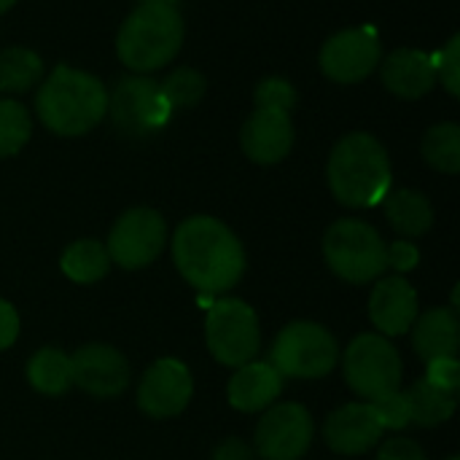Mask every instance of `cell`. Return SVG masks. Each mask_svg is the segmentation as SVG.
Returning a JSON list of instances; mask_svg holds the SVG:
<instances>
[{
    "instance_id": "obj_1",
    "label": "cell",
    "mask_w": 460,
    "mask_h": 460,
    "mask_svg": "<svg viewBox=\"0 0 460 460\" xmlns=\"http://www.w3.org/2000/svg\"><path fill=\"white\" fill-rule=\"evenodd\" d=\"M172 261L199 294H226L245 272L240 237L213 216H191L172 234Z\"/></svg>"
},
{
    "instance_id": "obj_2",
    "label": "cell",
    "mask_w": 460,
    "mask_h": 460,
    "mask_svg": "<svg viewBox=\"0 0 460 460\" xmlns=\"http://www.w3.org/2000/svg\"><path fill=\"white\" fill-rule=\"evenodd\" d=\"M35 113L49 132L78 137L108 116V89L97 75L62 62L38 84Z\"/></svg>"
},
{
    "instance_id": "obj_3",
    "label": "cell",
    "mask_w": 460,
    "mask_h": 460,
    "mask_svg": "<svg viewBox=\"0 0 460 460\" xmlns=\"http://www.w3.org/2000/svg\"><path fill=\"white\" fill-rule=\"evenodd\" d=\"M326 178L345 208H375L394 189L388 151L369 132H350L332 148Z\"/></svg>"
},
{
    "instance_id": "obj_4",
    "label": "cell",
    "mask_w": 460,
    "mask_h": 460,
    "mask_svg": "<svg viewBox=\"0 0 460 460\" xmlns=\"http://www.w3.org/2000/svg\"><path fill=\"white\" fill-rule=\"evenodd\" d=\"M183 19L181 11L167 3H140L119 27L116 35V54L137 75H146L151 70H159L170 65L181 46H183Z\"/></svg>"
},
{
    "instance_id": "obj_5",
    "label": "cell",
    "mask_w": 460,
    "mask_h": 460,
    "mask_svg": "<svg viewBox=\"0 0 460 460\" xmlns=\"http://www.w3.org/2000/svg\"><path fill=\"white\" fill-rule=\"evenodd\" d=\"M323 259L345 283H375L388 270L380 232L361 218H340L323 234Z\"/></svg>"
},
{
    "instance_id": "obj_6",
    "label": "cell",
    "mask_w": 460,
    "mask_h": 460,
    "mask_svg": "<svg viewBox=\"0 0 460 460\" xmlns=\"http://www.w3.org/2000/svg\"><path fill=\"white\" fill-rule=\"evenodd\" d=\"M340 361L337 340L329 329L313 321H294L272 342L270 364L286 380H321Z\"/></svg>"
},
{
    "instance_id": "obj_7",
    "label": "cell",
    "mask_w": 460,
    "mask_h": 460,
    "mask_svg": "<svg viewBox=\"0 0 460 460\" xmlns=\"http://www.w3.org/2000/svg\"><path fill=\"white\" fill-rule=\"evenodd\" d=\"M205 342L210 356L224 367H243L261 350V326L256 310L243 302L224 296L210 305L205 318Z\"/></svg>"
},
{
    "instance_id": "obj_8",
    "label": "cell",
    "mask_w": 460,
    "mask_h": 460,
    "mask_svg": "<svg viewBox=\"0 0 460 460\" xmlns=\"http://www.w3.org/2000/svg\"><path fill=\"white\" fill-rule=\"evenodd\" d=\"M345 383L353 394L375 402L402 385V356L383 334H358L342 356Z\"/></svg>"
},
{
    "instance_id": "obj_9",
    "label": "cell",
    "mask_w": 460,
    "mask_h": 460,
    "mask_svg": "<svg viewBox=\"0 0 460 460\" xmlns=\"http://www.w3.org/2000/svg\"><path fill=\"white\" fill-rule=\"evenodd\" d=\"M108 113L121 135L146 137L170 121L172 108L167 105L159 81L132 73L119 78L113 92H108Z\"/></svg>"
},
{
    "instance_id": "obj_10",
    "label": "cell",
    "mask_w": 460,
    "mask_h": 460,
    "mask_svg": "<svg viewBox=\"0 0 460 460\" xmlns=\"http://www.w3.org/2000/svg\"><path fill=\"white\" fill-rule=\"evenodd\" d=\"M167 245V224L154 208L124 210L105 243L111 264L121 270H143L159 259Z\"/></svg>"
},
{
    "instance_id": "obj_11",
    "label": "cell",
    "mask_w": 460,
    "mask_h": 460,
    "mask_svg": "<svg viewBox=\"0 0 460 460\" xmlns=\"http://www.w3.org/2000/svg\"><path fill=\"white\" fill-rule=\"evenodd\" d=\"M383 59L377 30L372 27H348L332 35L318 54V65L326 78L334 84H358L369 78Z\"/></svg>"
},
{
    "instance_id": "obj_12",
    "label": "cell",
    "mask_w": 460,
    "mask_h": 460,
    "mask_svg": "<svg viewBox=\"0 0 460 460\" xmlns=\"http://www.w3.org/2000/svg\"><path fill=\"white\" fill-rule=\"evenodd\" d=\"M313 445V418L296 404L267 407L256 426V453L264 460H302Z\"/></svg>"
},
{
    "instance_id": "obj_13",
    "label": "cell",
    "mask_w": 460,
    "mask_h": 460,
    "mask_svg": "<svg viewBox=\"0 0 460 460\" xmlns=\"http://www.w3.org/2000/svg\"><path fill=\"white\" fill-rule=\"evenodd\" d=\"M194 396V377L178 358H159L146 369L137 385V407L156 420L181 415Z\"/></svg>"
},
{
    "instance_id": "obj_14",
    "label": "cell",
    "mask_w": 460,
    "mask_h": 460,
    "mask_svg": "<svg viewBox=\"0 0 460 460\" xmlns=\"http://www.w3.org/2000/svg\"><path fill=\"white\" fill-rule=\"evenodd\" d=\"M73 385L94 399H116L129 385V361L111 345H84L70 356Z\"/></svg>"
},
{
    "instance_id": "obj_15",
    "label": "cell",
    "mask_w": 460,
    "mask_h": 460,
    "mask_svg": "<svg viewBox=\"0 0 460 460\" xmlns=\"http://www.w3.org/2000/svg\"><path fill=\"white\" fill-rule=\"evenodd\" d=\"M294 137L291 113L256 108L240 129V148L256 164H278L291 154Z\"/></svg>"
},
{
    "instance_id": "obj_16",
    "label": "cell",
    "mask_w": 460,
    "mask_h": 460,
    "mask_svg": "<svg viewBox=\"0 0 460 460\" xmlns=\"http://www.w3.org/2000/svg\"><path fill=\"white\" fill-rule=\"evenodd\" d=\"M383 426L369 402H353L329 415L323 426L326 445L340 456H364L383 439Z\"/></svg>"
},
{
    "instance_id": "obj_17",
    "label": "cell",
    "mask_w": 460,
    "mask_h": 460,
    "mask_svg": "<svg viewBox=\"0 0 460 460\" xmlns=\"http://www.w3.org/2000/svg\"><path fill=\"white\" fill-rule=\"evenodd\" d=\"M369 318L383 337H402L418 318V294L404 275L383 278L369 294Z\"/></svg>"
},
{
    "instance_id": "obj_18",
    "label": "cell",
    "mask_w": 460,
    "mask_h": 460,
    "mask_svg": "<svg viewBox=\"0 0 460 460\" xmlns=\"http://www.w3.org/2000/svg\"><path fill=\"white\" fill-rule=\"evenodd\" d=\"M380 75L391 94L404 100L426 97L437 86L434 57L420 49H396L380 59Z\"/></svg>"
},
{
    "instance_id": "obj_19",
    "label": "cell",
    "mask_w": 460,
    "mask_h": 460,
    "mask_svg": "<svg viewBox=\"0 0 460 460\" xmlns=\"http://www.w3.org/2000/svg\"><path fill=\"white\" fill-rule=\"evenodd\" d=\"M283 394V377L270 361H248L237 367L226 385V399L240 412H264Z\"/></svg>"
},
{
    "instance_id": "obj_20",
    "label": "cell",
    "mask_w": 460,
    "mask_h": 460,
    "mask_svg": "<svg viewBox=\"0 0 460 460\" xmlns=\"http://www.w3.org/2000/svg\"><path fill=\"white\" fill-rule=\"evenodd\" d=\"M412 345L418 356L429 364L437 358H450L458 353L460 321L450 307H434L415 318L412 323Z\"/></svg>"
},
{
    "instance_id": "obj_21",
    "label": "cell",
    "mask_w": 460,
    "mask_h": 460,
    "mask_svg": "<svg viewBox=\"0 0 460 460\" xmlns=\"http://www.w3.org/2000/svg\"><path fill=\"white\" fill-rule=\"evenodd\" d=\"M383 210L388 224L404 237H423L431 226H434V208L429 202V197L423 191L415 189H391L383 197Z\"/></svg>"
},
{
    "instance_id": "obj_22",
    "label": "cell",
    "mask_w": 460,
    "mask_h": 460,
    "mask_svg": "<svg viewBox=\"0 0 460 460\" xmlns=\"http://www.w3.org/2000/svg\"><path fill=\"white\" fill-rule=\"evenodd\" d=\"M27 383L40 396H51V399L65 396L73 388L70 356L59 348H40L27 361Z\"/></svg>"
},
{
    "instance_id": "obj_23",
    "label": "cell",
    "mask_w": 460,
    "mask_h": 460,
    "mask_svg": "<svg viewBox=\"0 0 460 460\" xmlns=\"http://www.w3.org/2000/svg\"><path fill=\"white\" fill-rule=\"evenodd\" d=\"M59 267H62V275L67 280L89 286V283H97L108 275L111 256H108L105 245L97 240H75L62 251Z\"/></svg>"
},
{
    "instance_id": "obj_24",
    "label": "cell",
    "mask_w": 460,
    "mask_h": 460,
    "mask_svg": "<svg viewBox=\"0 0 460 460\" xmlns=\"http://www.w3.org/2000/svg\"><path fill=\"white\" fill-rule=\"evenodd\" d=\"M458 394H447L437 385H431L426 377L418 380L410 391H407V402H410V423H418L420 429H434L447 423L456 410H458Z\"/></svg>"
},
{
    "instance_id": "obj_25",
    "label": "cell",
    "mask_w": 460,
    "mask_h": 460,
    "mask_svg": "<svg viewBox=\"0 0 460 460\" xmlns=\"http://www.w3.org/2000/svg\"><path fill=\"white\" fill-rule=\"evenodd\" d=\"M43 81V59L27 46H8L0 51V92L19 94Z\"/></svg>"
},
{
    "instance_id": "obj_26",
    "label": "cell",
    "mask_w": 460,
    "mask_h": 460,
    "mask_svg": "<svg viewBox=\"0 0 460 460\" xmlns=\"http://www.w3.org/2000/svg\"><path fill=\"white\" fill-rule=\"evenodd\" d=\"M423 159L447 175L460 170V127L456 121H439L423 135Z\"/></svg>"
},
{
    "instance_id": "obj_27",
    "label": "cell",
    "mask_w": 460,
    "mask_h": 460,
    "mask_svg": "<svg viewBox=\"0 0 460 460\" xmlns=\"http://www.w3.org/2000/svg\"><path fill=\"white\" fill-rule=\"evenodd\" d=\"M32 135L30 113L16 100H0V159L16 156Z\"/></svg>"
},
{
    "instance_id": "obj_28",
    "label": "cell",
    "mask_w": 460,
    "mask_h": 460,
    "mask_svg": "<svg viewBox=\"0 0 460 460\" xmlns=\"http://www.w3.org/2000/svg\"><path fill=\"white\" fill-rule=\"evenodd\" d=\"M167 105L175 108H194L205 94V75L194 67H178L159 84Z\"/></svg>"
},
{
    "instance_id": "obj_29",
    "label": "cell",
    "mask_w": 460,
    "mask_h": 460,
    "mask_svg": "<svg viewBox=\"0 0 460 460\" xmlns=\"http://www.w3.org/2000/svg\"><path fill=\"white\" fill-rule=\"evenodd\" d=\"M253 102H256V108H272V111L291 113L299 102V92L294 89L291 81H286L280 75H267L256 84Z\"/></svg>"
},
{
    "instance_id": "obj_30",
    "label": "cell",
    "mask_w": 460,
    "mask_h": 460,
    "mask_svg": "<svg viewBox=\"0 0 460 460\" xmlns=\"http://www.w3.org/2000/svg\"><path fill=\"white\" fill-rule=\"evenodd\" d=\"M377 412V420L383 426V431H402L410 426V402H407V394L402 391H394V394H385L375 402H369Z\"/></svg>"
},
{
    "instance_id": "obj_31",
    "label": "cell",
    "mask_w": 460,
    "mask_h": 460,
    "mask_svg": "<svg viewBox=\"0 0 460 460\" xmlns=\"http://www.w3.org/2000/svg\"><path fill=\"white\" fill-rule=\"evenodd\" d=\"M434 67H437V81L445 86V92L450 97L460 94V38L453 35L447 40V46L434 57Z\"/></svg>"
},
{
    "instance_id": "obj_32",
    "label": "cell",
    "mask_w": 460,
    "mask_h": 460,
    "mask_svg": "<svg viewBox=\"0 0 460 460\" xmlns=\"http://www.w3.org/2000/svg\"><path fill=\"white\" fill-rule=\"evenodd\" d=\"M426 380L447 394H458L460 388V364L456 356L450 358H437L426 364Z\"/></svg>"
},
{
    "instance_id": "obj_33",
    "label": "cell",
    "mask_w": 460,
    "mask_h": 460,
    "mask_svg": "<svg viewBox=\"0 0 460 460\" xmlns=\"http://www.w3.org/2000/svg\"><path fill=\"white\" fill-rule=\"evenodd\" d=\"M385 256H388V270H396V275L412 272L420 264V251L410 240H396L394 245H385Z\"/></svg>"
},
{
    "instance_id": "obj_34",
    "label": "cell",
    "mask_w": 460,
    "mask_h": 460,
    "mask_svg": "<svg viewBox=\"0 0 460 460\" xmlns=\"http://www.w3.org/2000/svg\"><path fill=\"white\" fill-rule=\"evenodd\" d=\"M377 460H426V453L418 442H412L407 437H394L380 445Z\"/></svg>"
},
{
    "instance_id": "obj_35",
    "label": "cell",
    "mask_w": 460,
    "mask_h": 460,
    "mask_svg": "<svg viewBox=\"0 0 460 460\" xmlns=\"http://www.w3.org/2000/svg\"><path fill=\"white\" fill-rule=\"evenodd\" d=\"M19 337V313L11 302L0 299V353L8 350Z\"/></svg>"
},
{
    "instance_id": "obj_36",
    "label": "cell",
    "mask_w": 460,
    "mask_h": 460,
    "mask_svg": "<svg viewBox=\"0 0 460 460\" xmlns=\"http://www.w3.org/2000/svg\"><path fill=\"white\" fill-rule=\"evenodd\" d=\"M213 460H256V453H253V447L245 445L243 439L229 437V439H224V442L216 447Z\"/></svg>"
},
{
    "instance_id": "obj_37",
    "label": "cell",
    "mask_w": 460,
    "mask_h": 460,
    "mask_svg": "<svg viewBox=\"0 0 460 460\" xmlns=\"http://www.w3.org/2000/svg\"><path fill=\"white\" fill-rule=\"evenodd\" d=\"M13 3H16V0H0V13H5Z\"/></svg>"
},
{
    "instance_id": "obj_38",
    "label": "cell",
    "mask_w": 460,
    "mask_h": 460,
    "mask_svg": "<svg viewBox=\"0 0 460 460\" xmlns=\"http://www.w3.org/2000/svg\"><path fill=\"white\" fill-rule=\"evenodd\" d=\"M143 3H156V0H143ZM167 3H172V0H167Z\"/></svg>"
},
{
    "instance_id": "obj_39",
    "label": "cell",
    "mask_w": 460,
    "mask_h": 460,
    "mask_svg": "<svg viewBox=\"0 0 460 460\" xmlns=\"http://www.w3.org/2000/svg\"><path fill=\"white\" fill-rule=\"evenodd\" d=\"M447 460H460V458H456V456H453V458H447Z\"/></svg>"
}]
</instances>
